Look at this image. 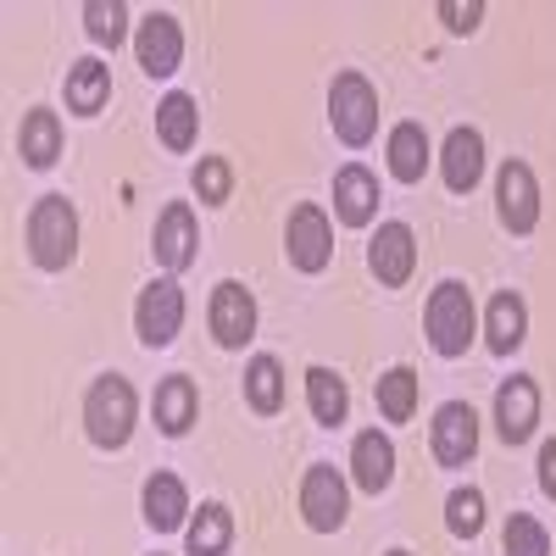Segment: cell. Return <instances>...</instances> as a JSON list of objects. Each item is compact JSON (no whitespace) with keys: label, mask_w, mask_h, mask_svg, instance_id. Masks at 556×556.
<instances>
[{"label":"cell","mask_w":556,"mask_h":556,"mask_svg":"<svg viewBox=\"0 0 556 556\" xmlns=\"http://www.w3.org/2000/svg\"><path fill=\"white\" fill-rule=\"evenodd\" d=\"M424 329H429V345L456 362V356H468L473 334H479V312H473V295L468 285H456V278H445V285H434L429 306H424Z\"/></svg>","instance_id":"7a4b0ae2"},{"label":"cell","mask_w":556,"mask_h":556,"mask_svg":"<svg viewBox=\"0 0 556 556\" xmlns=\"http://www.w3.org/2000/svg\"><path fill=\"white\" fill-rule=\"evenodd\" d=\"M134 412H139L134 384L106 374V379L89 384V395H84V429H89V440H96L101 451H123L128 434H134Z\"/></svg>","instance_id":"3957f363"},{"label":"cell","mask_w":556,"mask_h":556,"mask_svg":"<svg viewBox=\"0 0 556 556\" xmlns=\"http://www.w3.org/2000/svg\"><path fill=\"white\" fill-rule=\"evenodd\" d=\"M134 56H139V67H146L151 78H173L178 62H184V28H178V17L173 12H151L146 23H139V34H134Z\"/></svg>","instance_id":"30bf717a"},{"label":"cell","mask_w":556,"mask_h":556,"mask_svg":"<svg viewBox=\"0 0 556 556\" xmlns=\"http://www.w3.org/2000/svg\"><path fill=\"white\" fill-rule=\"evenodd\" d=\"M28 256L45 273H62L78 256V212L67 195H39L28 212Z\"/></svg>","instance_id":"6da1fadb"},{"label":"cell","mask_w":556,"mask_h":556,"mask_svg":"<svg viewBox=\"0 0 556 556\" xmlns=\"http://www.w3.org/2000/svg\"><path fill=\"white\" fill-rule=\"evenodd\" d=\"M285 256L295 273H323L334 262V228L323 217V206H295L290 212V228H285Z\"/></svg>","instance_id":"8992f818"},{"label":"cell","mask_w":556,"mask_h":556,"mask_svg":"<svg viewBox=\"0 0 556 556\" xmlns=\"http://www.w3.org/2000/svg\"><path fill=\"white\" fill-rule=\"evenodd\" d=\"M306 401H312V417L329 429L345 424V412H351V390L334 367H306Z\"/></svg>","instance_id":"d4e9b609"},{"label":"cell","mask_w":556,"mask_h":556,"mask_svg":"<svg viewBox=\"0 0 556 556\" xmlns=\"http://www.w3.org/2000/svg\"><path fill=\"white\" fill-rule=\"evenodd\" d=\"M367 267H374V278L384 290H401L412 267H417V240L406 223H379V235L367 240Z\"/></svg>","instance_id":"7c38bea8"},{"label":"cell","mask_w":556,"mask_h":556,"mask_svg":"<svg viewBox=\"0 0 556 556\" xmlns=\"http://www.w3.org/2000/svg\"><path fill=\"white\" fill-rule=\"evenodd\" d=\"M251 334H256V301L240 278H223L212 290V340L223 351H240Z\"/></svg>","instance_id":"9c48e42d"},{"label":"cell","mask_w":556,"mask_h":556,"mask_svg":"<svg viewBox=\"0 0 556 556\" xmlns=\"http://www.w3.org/2000/svg\"><path fill=\"white\" fill-rule=\"evenodd\" d=\"M523 334H529V306H523V295H518V290H501V295L490 301V312H484V345H490L495 356H513V351L523 345Z\"/></svg>","instance_id":"ac0fdd59"},{"label":"cell","mask_w":556,"mask_h":556,"mask_svg":"<svg viewBox=\"0 0 556 556\" xmlns=\"http://www.w3.org/2000/svg\"><path fill=\"white\" fill-rule=\"evenodd\" d=\"M156 556H162V551H156Z\"/></svg>","instance_id":"d590c367"},{"label":"cell","mask_w":556,"mask_h":556,"mask_svg":"<svg viewBox=\"0 0 556 556\" xmlns=\"http://www.w3.org/2000/svg\"><path fill=\"white\" fill-rule=\"evenodd\" d=\"M84 34L96 45H112V51H117V45L128 39V12L117 7V0H89V7H84Z\"/></svg>","instance_id":"f1b7e54d"},{"label":"cell","mask_w":556,"mask_h":556,"mask_svg":"<svg viewBox=\"0 0 556 556\" xmlns=\"http://www.w3.org/2000/svg\"><path fill=\"white\" fill-rule=\"evenodd\" d=\"M17 151H23V162H28L34 173L56 167V156H62V117H56V112H45V106H34V112L23 117Z\"/></svg>","instance_id":"ffe728a7"},{"label":"cell","mask_w":556,"mask_h":556,"mask_svg":"<svg viewBox=\"0 0 556 556\" xmlns=\"http://www.w3.org/2000/svg\"><path fill=\"white\" fill-rule=\"evenodd\" d=\"M156 429L167 434V440H178V434H190V424H195V412H201V395H195V384L184 379V374H173V379H162L156 384Z\"/></svg>","instance_id":"d6986e66"},{"label":"cell","mask_w":556,"mask_h":556,"mask_svg":"<svg viewBox=\"0 0 556 556\" xmlns=\"http://www.w3.org/2000/svg\"><path fill=\"white\" fill-rule=\"evenodd\" d=\"M329 123L345 139L351 151H362L367 139L379 134V89L367 84L362 73H334L329 84Z\"/></svg>","instance_id":"277c9868"},{"label":"cell","mask_w":556,"mask_h":556,"mask_svg":"<svg viewBox=\"0 0 556 556\" xmlns=\"http://www.w3.org/2000/svg\"><path fill=\"white\" fill-rule=\"evenodd\" d=\"M345 513H351L345 479L329 468V462H317V468H306V479H301V518H306V529H317V534H334V529H345Z\"/></svg>","instance_id":"52a82bcc"},{"label":"cell","mask_w":556,"mask_h":556,"mask_svg":"<svg viewBox=\"0 0 556 556\" xmlns=\"http://www.w3.org/2000/svg\"><path fill=\"white\" fill-rule=\"evenodd\" d=\"M501 545H506V556H551V534H545V523L529 518V513H513V518H506Z\"/></svg>","instance_id":"f546056e"},{"label":"cell","mask_w":556,"mask_h":556,"mask_svg":"<svg viewBox=\"0 0 556 556\" xmlns=\"http://www.w3.org/2000/svg\"><path fill=\"white\" fill-rule=\"evenodd\" d=\"M245 401L262 417H273L278 406H285V367H278V356H251L245 362Z\"/></svg>","instance_id":"4316f807"},{"label":"cell","mask_w":556,"mask_h":556,"mask_svg":"<svg viewBox=\"0 0 556 556\" xmlns=\"http://www.w3.org/2000/svg\"><path fill=\"white\" fill-rule=\"evenodd\" d=\"M540 490L556 501V440H545V445H540Z\"/></svg>","instance_id":"836d02e7"},{"label":"cell","mask_w":556,"mask_h":556,"mask_svg":"<svg viewBox=\"0 0 556 556\" xmlns=\"http://www.w3.org/2000/svg\"><path fill=\"white\" fill-rule=\"evenodd\" d=\"M495 201H501V223L513 228V235H534V223H540V184H534L529 162H506L501 167Z\"/></svg>","instance_id":"8fae6325"},{"label":"cell","mask_w":556,"mask_h":556,"mask_svg":"<svg viewBox=\"0 0 556 556\" xmlns=\"http://www.w3.org/2000/svg\"><path fill=\"white\" fill-rule=\"evenodd\" d=\"M440 23L451 34H473L484 23V7H479V0H468V7H462V0H440Z\"/></svg>","instance_id":"d6a6232c"},{"label":"cell","mask_w":556,"mask_h":556,"mask_svg":"<svg viewBox=\"0 0 556 556\" xmlns=\"http://www.w3.org/2000/svg\"><path fill=\"white\" fill-rule=\"evenodd\" d=\"M417 379L412 367H390V374L379 379V412H384V424H412V412H417Z\"/></svg>","instance_id":"83f0119b"},{"label":"cell","mask_w":556,"mask_h":556,"mask_svg":"<svg viewBox=\"0 0 556 556\" xmlns=\"http://www.w3.org/2000/svg\"><path fill=\"white\" fill-rule=\"evenodd\" d=\"M228 190H235V167H228L223 156H201V167H195V195H201L206 206H223Z\"/></svg>","instance_id":"1f68e13d"},{"label":"cell","mask_w":556,"mask_h":556,"mask_svg":"<svg viewBox=\"0 0 556 556\" xmlns=\"http://www.w3.org/2000/svg\"><path fill=\"white\" fill-rule=\"evenodd\" d=\"M351 479L367 495L390 490V479H395V445H390V434H379V429L356 434V445H351Z\"/></svg>","instance_id":"e0dca14e"},{"label":"cell","mask_w":556,"mask_h":556,"mask_svg":"<svg viewBox=\"0 0 556 556\" xmlns=\"http://www.w3.org/2000/svg\"><path fill=\"white\" fill-rule=\"evenodd\" d=\"M195 128H201L195 101L184 96V89H173V96L156 106V134H162V146H167V151H190V146H195Z\"/></svg>","instance_id":"484cf974"},{"label":"cell","mask_w":556,"mask_h":556,"mask_svg":"<svg viewBox=\"0 0 556 556\" xmlns=\"http://www.w3.org/2000/svg\"><path fill=\"white\" fill-rule=\"evenodd\" d=\"M106 96H112V67H106V62L84 56V62L67 67V112L96 117V112L106 106Z\"/></svg>","instance_id":"7402d4cb"},{"label":"cell","mask_w":556,"mask_h":556,"mask_svg":"<svg viewBox=\"0 0 556 556\" xmlns=\"http://www.w3.org/2000/svg\"><path fill=\"white\" fill-rule=\"evenodd\" d=\"M440 178L451 195H473L484 178V134L479 128H451L440 151Z\"/></svg>","instance_id":"4fadbf2b"},{"label":"cell","mask_w":556,"mask_h":556,"mask_svg":"<svg viewBox=\"0 0 556 556\" xmlns=\"http://www.w3.org/2000/svg\"><path fill=\"white\" fill-rule=\"evenodd\" d=\"M534 424H540V390H534V379H506L495 390V429H501V440L523 445L534 434Z\"/></svg>","instance_id":"9a60e30c"},{"label":"cell","mask_w":556,"mask_h":556,"mask_svg":"<svg viewBox=\"0 0 556 556\" xmlns=\"http://www.w3.org/2000/svg\"><path fill=\"white\" fill-rule=\"evenodd\" d=\"M445 529H451L456 540H473V534L484 529V495H479V490H451V501H445Z\"/></svg>","instance_id":"4dcf8cb0"},{"label":"cell","mask_w":556,"mask_h":556,"mask_svg":"<svg viewBox=\"0 0 556 556\" xmlns=\"http://www.w3.org/2000/svg\"><path fill=\"white\" fill-rule=\"evenodd\" d=\"M184 518H190V490L173 473H151L146 479V523L156 534H173V529H184Z\"/></svg>","instance_id":"44dd1931"},{"label":"cell","mask_w":556,"mask_h":556,"mask_svg":"<svg viewBox=\"0 0 556 556\" xmlns=\"http://www.w3.org/2000/svg\"><path fill=\"white\" fill-rule=\"evenodd\" d=\"M429 445H434L440 468H468V456L479 451V412H473L468 401H445V406L434 412Z\"/></svg>","instance_id":"ba28073f"},{"label":"cell","mask_w":556,"mask_h":556,"mask_svg":"<svg viewBox=\"0 0 556 556\" xmlns=\"http://www.w3.org/2000/svg\"><path fill=\"white\" fill-rule=\"evenodd\" d=\"M151 251H156V267H167V278L195 262V212H190V201H173V206L156 217Z\"/></svg>","instance_id":"5bb4252c"},{"label":"cell","mask_w":556,"mask_h":556,"mask_svg":"<svg viewBox=\"0 0 556 556\" xmlns=\"http://www.w3.org/2000/svg\"><path fill=\"white\" fill-rule=\"evenodd\" d=\"M374 212H379V178L367 173V167H340L334 173V217L345 223V228H367L374 223Z\"/></svg>","instance_id":"2e32d148"},{"label":"cell","mask_w":556,"mask_h":556,"mask_svg":"<svg viewBox=\"0 0 556 556\" xmlns=\"http://www.w3.org/2000/svg\"><path fill=\"white\" fill-rule=\"evenodd\" d=\"M134 329H139V340H146L151 351L178 340V329H184V290H178V278H151V285L139 290Z\"/></svg>","instance_id":"5b68a950"},{"label":"cell","mask_w":556,"mask_h":556,"mask_svg":"<svg viewBox=\"0 0 556 556\" xmlns=\"http://www.w3.org/2000/svg\"><path fill=\"white\" fill-rule=\"evenodd\" d=\"M190 556H223L228 545H235V513H228L223 501H206L201 513L190 518Z\"/></svg>","instance_id":"cb8c5ba5"},{"label":"cell","mask_w":556,"mask_h":556,"mask_svg":"<svg viewBox=\"0 0 556 556\" xmlns=\"http://www.w3.org/2000/svg\"><path fill=\"white\" fill-rule=\"evenodd\" d=\"M390 556H412V551H390Z\"/></svg>","instance_id":"e575fe53"},{"label":"cell","mask_w":556,"mask_h":556,"mask_svg":"<svg viewBox=\"0 0 556 556\" xmlns=\"http://www.w3.org/2000/svg\"><path fill=\"white\" fill-rule=\"evenodd\" d=\"M390 173L401 184H417L429 173V134H424V123H395L390 128Z\"/></svg>","instance_id":"603a6c76"}]
</instances>
